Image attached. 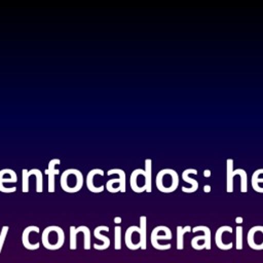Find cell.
I'll list each match as a JSON object with an SVG mask.
<instances>
[{
	"mask_svg": "<svg viewBox=\"0 0 263 263\" xmlns=\"http://www.w3.org/2000/svg\"><path fill=\"white\" fill-rule=\"evenodd\" d=\"M65 242V232L57 225H50L43 229L41 233V243L49 251L60 250Z\"/></svg>",
	"mask_w": 263,
	"mask_h": 263,
	"instance_id": "cell-1",
	"label": "cell"
},
{
	"mask_svg": "<svg viewBox=\"0 0 263 263\" xmlns=\"http://www.w3.org/2000/svg\"><path fill=\"white\" fill-rule=\"evenodd\" d=\"M83 183V175L77 168L65 170L61 175V188L67 193H76L80 191L82 189Z\"/></svg>",
	"mask_w": 263,
	"mask_h": 263,
	"instance_id": "cell-2",
	"label": "cell"
},
{
	"mask_svg": "<svg viewBox=\"0 0 263 263\" xmlns=\"http://www.w3.org/2000/svg\"><path fill=\"white\" fill-rule=\"evenodd\" d=\"M179 175L175 170L163 168L156 175L155 184L156 188L162 193L174 192L179 186Z\"/></svg>",
	"mask_w": 263,
	"mask_h": 263,
	"instance_id": "cell-3",
	"label": "cell"
},
{
	"mask_svg": "<svg viewBox=\"0 0 263 263\" xmlns=\"http://www.w3.org/2000/svg\"><path fill=\"white\" fill-rule=\"evenodd\" d=\"M240 178V192H248V174L242 168L233 170V159L228 158L226 161V191L228 193L233 192V179L235 176Z\"/></svg>",
	"mask_w": 263,
	"mask_h": 263,
	"instance_id": "cell-4",
	"label": "cell"
},
{
	"mask_svg": "<svg viewBox=\"0 0 263 263\" xmlns=\"http://www.w3.org/2000/svg\"><path fill=\"white\" fill-rule=\"evenodd\" d=\"M173 234L171 229L167 226L164 225H159L156 226L152 231L150 235V241L152 247L157 250V251H166L172 248L171 243H165V245H160L159 240H170L172 239Z\"/></svg>",
	"mask_w": 263,
	"mask_h": 263,
	"instance_id": "cell-5",
	"label": "cell"
},
{
	"mask_svg": "<svg viewBox=\"0 0 263 263\" xmlns=\"http://www.w3.org/2000/svg\"><path fill=\"white\" fill-rule=\"evenodd\" d=\"M192 232H197V231H202V235H197L194 236L191 239V247L196 250V251H201V250H211L212 246V234H211V229L208 226L204 225H198L192 228Z\"/></svg>",
	"mask_w": 263,
	"mask_h": 263,
	"instance_id": "cell-6",
	"label": "cell"
},
{
	"mask_svg": "<svg viewBox=\"0 0 263 263\" xmlns=\"http://www.w3.org/2000/svg\"><path fill=\"white\" fill-rule=\"evenodd\" d=\"M108 176L117 175V179H111L107 181L105 187L107 188V191L110 193H116V192H125L126 189V176L123 170L121 168H111L107 172Z\"/></svg>",
	"mask_w": 263,
	"mask_h": 263,
	"instance_id": "cell-7",
	"label": "cell"
},
{
	"mask_svg": "<svg viewBox=\"0 0 263 263\" xmlns=\"http://www.w3.org/2000/svg\"><path fill=\"white\" fill-rule=\"evenodd\" d=\"M130 188L136 193H142L147 189V177L145 170L136 168L130 174Z\"/></svg>",
	"mask_w": 263,
	"mask_h": 263,
	"instance_id": "cell-8",
	"label": "cell"
},
{
	"mask_svg": "<svg viewBox=\"0 0 263 263\" xmlns=\"http://www.w3.org/2000/svg\"><path fill=\"white\" fill-rule=\"evenodd\" d=\"M247 242L249 247L255 251L263 250V226L256 225L250 228L247 234Z\"/></svg>",
	"mask_w": 263,
	"mask_h": 263,
	"instance_id": "cell-9",
	"label": "cell"
},
{
	"mask_svg": "<svg viewBox=\"0 0 263 263\" xmlns=\"http://www.w3.org/2000/svg\"><path fill=\"white\" fill-rule=\"evenodd\" d=\"M17 182V175L11 168H3L0 171V192L3 193H12L15 192L16 187L7 188L5 183H15Z\"/></svg>",
	"mask_w": 263,
	"mask_h": 263,
	"instance_id": "cell-10",
	"label": "cell"
},
{
	"mask_svg": "<svg viewBox=\"0 0 263 263\" xmlns=\"http://www.w3.org/2000/svg\"><path fill=\"white\" fill-rule=\"evenodd\" d=\"M34 231L40 232V228L38 226H35V225H30V226L26 227L23 230V233H22V243L25 247V249H27L29 251L38 250L39 247H40V242L39 241H34L33 242L31 240V234Z\"/></svg>",
	"mask_w": 263,
	"mask_h": 263,
	"instance_id": "cell-11",
	"label": "cell"
},
{
	"mask_svg": "<svg viewBox=\"0 0 263 263\" xmlns=\"http://www.w3.org/2000/svg\"><path fill=\"white\" fill-rule=\"evenodd\" d=\"M232 227L231 226H228V225H224V226H221L217 229L216 233H215V242H216V246L222 250V251H229L232 249L233 247V242H225L223 240V235L225 233H232Z\"/></svg>",
	"mask_w": 263,
	"mask_h": 263,
	"instance_id": "cell-12",
	"label": "cell"
},
{
	"mask_svg": "<svg viewBox=\"0 0 263 263\" xmlns=\"http://www.w3.org/2000/svg\"><path fill=\"white\" fill-rule=\"evenodd\" d=\"M139 234H140V228L139 226H136V225H132L125 230L124 242L127 249L132 251H137L141 249V242H138L135 240V236Z\"/></svg>",
	"mask_w": 263,
	"mask_h": 263,
	"instance_id": "cell-13",
	"label": "cell"
},
{
	"mask_svg": "<svg viewBox=\"0 0 263 263\" xmlns=\"http://www.w3.org/2000/svg\"><path fill=\"white\" fill-rule=\"evenodd\" d=\"M61 160L59 158H52L48 162L47 170L45 171V174L47 175V185H48V192L53 193L55 190V183H54V176L59 175L60 171L55 168L57 164H60Z\"/></svg>",
	"mask_w": 263,
	"mask_h": 263,
	"instance_id": "cell-14",
	"label": "cell"
},
{
	"mask_svg": "<svg viewBox=\"0 0 263 263\" xmlns=\"http://www.w3.org/2000/svg\"><path fill=\"white\" fill-rule=\"evenodd\" d=\"M101 231H109V227L108 226H105V225H100V226H97L93 230V236L97 238V239H100L103 243L102 245H98V243H93V249L98 250V251H104V250H107L109 247H110V238L108 236H105L103 234H101Z\"/></svg>",
	"mask_w": 263,
	"mask_h": 263,
	"instance_id": "cell-15",
	"label": "cell"
},
{
	"mask_svg": "<svg viewBox=\"0 0 263 263\" xmlns=\"http://www.w3.org/2000/svg\"><path fill=\"white\" fill-rule=\"evenodd\" d=\"M190 175H197V171H196L195 168H186V170L182 173V175H181L182 179H183L185 182H187V183H189V184L191 185L190 188H187V187H185V186H182V187H181L182 191L185 192V193H193V192H195V191L198 189V182H197L196 180L192 179V178L190 177Z\"/></svg>",
	"mask_w": 263,
	"mask_h": 263,
	"instance_id": "cell-16",
	"label": "cell"
},
{
	"mask_svg": "<svg viewBox=\"0 0 263 263\" xmlns=\"http://www.w3.org/2000/svg\"><path fill=\"white\" fill-rule=\"evenodd\" d=\"M104 174H105L104 171L101 170V168H92V170H90V171L87 173V175H86V180H85V184H86L87 189H88L90 192H92V193H101V192L104 191V190H102V189L97 188L96 185H95V182H96L95 179H96V177L99 176V175L104 176Z\"/></svg>",
	"mask_w": 263,
	"mask_h": 263,
	"instance_id": "cell-17",
	"label": "cell"
},
{
	"mask_svg": "<svg viewBox=\"0 0 263 263\" xmlns=\"http://www.w3.org/2000/svg\"><path fill=\"white\" fill-rule=\"evenodd\" d=\"M87 229H89L85 225H81L78 227L70 226V250L75 251L77 249V234L78 233H84Z\"/></svg>",
	"mask_w": 263,
	"mask_h": 263,
	"instance_id": "cell-18",
	"label": "cell"
},
{
	"mask_svg": "<svg viewBox=\"0 0 263 263\" xmlns=\"http://www.w3.org/2000/svg\"><path fill=\"white\" fill-rule=\"evenodd\" d=\"M260 183H263V168H259L256 170L253 175H252V179H251V184L253 189L256 192L259 193H263V187L260 186Z\"/></svg>",
	"mask_w": 263,
	"mask_h": 263,
	"instance_id": "cell-19",
	"label": "cell"
},
{
	"mask_svg": "<svg viewBox=\"0 0 263 263\" xmlns=\"http://www.w3.org/2000/svg\"><path fill=\"white\" fill-rule=\"evenodd\" d=\"M140 242H141V250H146L147 246V235H146V229H147V218L146 216L140 217Z\"/></svg>",
	"mask_w": 263,
	"mask_h": 263,
	"instance_id": "cell-20",
	"label": "cell"
},
{
	"mask_svg": "<svg viewBox=\"0 0 263 263\" xmlns=\"http://www.w3.org/2000/svg\"><path fill=\"white\" fill-rule=\"evenodd\" d=\"M191 226H177V250L182 251L184 249V235L187 232H190Z\"/></svg>",
	"mask_w": 263,
	"mask_h": 263,
	"instance_id": "cell-21",
	"label": "cell"
},
{
	"mask_svg": "<svg viewBox=\"0 0 263 263\" xmlns=\"http://www.w3.org/2000/svg\"><path fill=\"white\" fill-rule=\"evenodd\" d=\"M145 172L147 177V189L146 192L150 193L152 191V160L150 158L145 159Z\"/></svg>",
	"mask_w": 263,
	"mask_h": 263,
	"instance_id": "cell-22",
	"label": "cell"
},
{
	"mask_svg": "<svg viewBox=\"0 0 263 263\" xmlns=\"http://www.w3.org/2000/svg\"><path fill=\"white\" fill-rule=\"evenodd\" d=\"M22 191L24 193H28L29 192V179L31 176H33V172L32 170L28 171L27 168H23L22 170Z\"/></svg>",
	"mask_w": 263,
	"mask_h": 263,
	"instance_id": "cell-23",
	"label": "cell"
},
{
	"mask_svg": "<svg viewBox=\"0 0 263 263\" xmlns=\"http://www.w3.org/2000/svg\"><path fill=\"white\" fill-rule=\"evenodd\" d=\"M32 171L36 178V192L41 193L43 191V175L38 168H32Z\"/></svg>",
	"mask_w": 263,
	"mask_h": 263,
	"instance_id": "cell-24",
	"label": "cell"
},
{
	"mask_svg": "<svg viewBox=\"0 0 263 263\" xmlns=\"http://www.w3.org/2000/svg\"><path fill=\"white\" fill-rule=\"evenodd\" d=\"M121 227L115 226L114 227V249L119 251L121 249Z\"/></svg>",
	"mask_w": 263,
	"mask_h": 263,
	"instance_id": "cell-25",
	"label": "cell"
},
{
	"mask_svg": "<svg viewBox=\"0 0 263 263\" xmlns=\"http://www.w3.org/2000/svg\"><path fill=\"white\" fill-rule=\"evenodd\" d=\"M235 248L237 251L242 250V227L240 225L235 228Z\"/></svg>",
	"mask_w": 263,
	"mask_h": 263,
	"instance_id": "cell-26",
	"label": "cell"
},
{
	"mask_svg": "<svg viewBox=\"0 0 263 263\" xmlns=\"http://www.w3.org/2000/svg\"><path fill=\"white\" fill-rule=\"evenodd\" d=\"M8 230H9V227H8V226H3L2 229H1V232H0V254H1V252H2V248H3L4 241H5V239H6Z\"/></svg>",
	"mask_w": 263,
	"mask_h": 263,
	"instance_id": "cell-27",
	"label": "cell"
},
{
	"mask_svg": "<svg viewBox=\"0 0 263 263\" xmlns=\"http://www.w3.org/2000/svg\"><path fill=\"white\" fill-rule=\"evenodd\" d=\"M242 221H243L242 217H236V218H235V223H236V224H241Z\"/></svg>",
	"mask_w": 263,
	"mask_h": 263,
	"instance_id": "cell-28",
	"label": "cell"
},
{
	"mask_svg": "<svg viewBox=\"0 0 263 263\" xmlns=\"http://www.w3.org/2000/svg\"><path fill=\"white\" fill-rule=\"evenodd\" d=\"M113 221H114V223H116V224H120V223H121V217H115V218L113 219Z\"/></svg>",
	"mask_w": 263,
	"mask_h": 263,
	"instance_id": "cell-29",
	"label": "cell"
},
{
	"mask_svg": "<svg viewBox=\"0 0 263 263\" xmlns=\"http://www.w3.org/2000/svg\"><path fill=\"white\" fill-rule=\"evenodd\" d=\"M203 191L204 192H210L211 191V186L210 185H204L203 186Z\"/></svg>",
	"mask_w": 263,
	"mask_h": 263,
	"instance_id": "cell-30",
	"label": "cell"
},
{
	"mask_svg": "<svg viewBox=\"0 0 263 263\" xmlns=\"http://www.w3.org/2000/svg\"><path fill=\"white\" fill-rule=\"evenodd\" d=\"M203 176H204V177H210V176H211V171H210V170H205V171L203 172Z\"/></svg>",
	"mask_w": 263,
	"mask_h": 263,
	"instance_id": "cell-31",
	"label": "cell"
}]
</instances>
